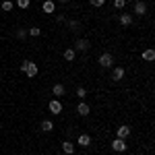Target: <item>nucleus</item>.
Listing matches in <instances>:
<instances>
[{"instance_id": "12", "label": "nucleus", "mask_w": 155, "mask_h": 155, "mask_svg": "<svg viewBox=\"0 0 155 155\" xmlns=\"http://www.w3.org/2000/svg\"><path fill=\"white\" fill-rule=\"evenodd\" d=\"M62 151H64L66 155H72V153H74V143H71V141H64V143H62Z\"/></svg>"}, {"instance_id": "18", "label": "nucleus", "mask_w": 155, "mask_h": 155, "mask_svg": "<svg viewBox=\"0 0 155 155\" xmlns=\"http://www.w3.org/2000/svg\"><path fill=\"white\" fill-rule=\"evenodd\" d=\"M12 6H15V4H12L11 0H4V2H2V11H4V12H11Z\"/></svg>"}, {"instance_id": "13", "label": "nucleus", "mask_w": 155, "mask_h": 155, "mask_svg": "<svg viewBox=\"0 0 155 155\" xmlns=\"http://www.w3.org/2000/svg\"><path fill=\"white\" fill-rule=\"evenodd\" d=\"M130 23H132V15H128V12H122V15H120V25L128 27Z\"/></svg>"}, {"instance_id": "21", "label": "nucleus", "mask_w": 155, "mask_h": 155, "mask_svg": "<svg viewBox=\"0 0 155 155\" xmlns=\"http://www.w3.org/2000/svg\"><path fill=\"white\" fill-rule=\"evenodd\" d=\"M114 6H116V8H124V6H126V0H114Z\"/></svg>"}, {"instance_id": "9", "label": "nucleus", "mask_w": 155, "mask_h": 155, "mask_svg": "<svg viewBox=\"0 0 155 155\" xmlns=\"http://www.w3.org/2000/svg\"><path fill=\"white\" fill-rule=\"evenodd\" d=\"M77 145H79V147H89V145H91V137H89V134H81V137H79V139H77Z\"/></svg>"}, {"instance_id": "6", "label": "nucleus", "mask_w": 155, "mask_h": 155, "mask_svg": "<svg viewBox=\"0 0 155 155\" xmlns=\"http://www.w3.org/2000/svg\"><path fill=\"white\" fill-rule=\"evenodd\" d=\"M72 50H74V52H87V50H89V41H87V39H77Z\"/></svg>"}, {"instance_id": "16", "label": "nucleus", "mask_w": 155, "mask_h": 155, "mask_svg": "<svg viewBox=\"0 0 155 155\" xmlns=\"http://www.w3.org/2000/svg\"><path fill=\"white\" fill-rule=\"evenodd\" d=\"M52 93H54V95H56V97H62V95H64V85L56 83V85H54V87H52Z\"/></svg>"}, {"instance_id": "23", "label": "nucleus", "mask_w": 155, "mask_h": 155, "mask_svg": "<svg viewBox=\"0 0 155 155\" xmlns=\"http://www.w3.org/2000/svg\"><path fill=\"white\" fill-rule=\"evenodd\" d=\"M89 2H91V4H93V6H97V8H99V6H104V4H106V0H89Z\"/></svg>"}, {"instance_id": "15", "label": "nucleus", "mask_w": 155, "mask_h": 155, "mask_svg": "<svg viewBox=\"0 0 155 155\" xmlns=\"http://www.w3.org/2000/svg\"><path fill=\"white\" fill-rule=\"evenodd\" d=\"M62 56H64V60H66V62H72V60L77 58V52H74L72 48H68V50H64V54H62Z\"/></svg>"}, {"instance_id": "11", "label": "nucleus", "mask_w": 155, "mask_h": 155, "mask_svg": "<svg viewBox=\"0 0 155 155\" xmlns=\"http://www.w3.org/2000/svg\"><path fill=\"white\" fill-rule=\"evenodd\" d=\"M143 60H147V62H153V60H155V50H153V48L143 50Z\"/></svg>"}, {"instance_id": "10", "label": "nucleus", "mask_w": 155, "mask_h": 155, "mask_svg": "<svg viewBox=\"0 0 155 155\" xmlns=\"http://www.w3.org/2000/svg\"><path fill=\"white\" fill-rule=\"evenodd\" d=\"M54 11H56V2H54V0H44V12L52 15Z\"/></svg>"}, {"instance_id": "3", "label": "nucleus", "mask_w": 155, "mask_h": 155, "mask_svg": "<svg viewBox=\"0 0 155 155\" xmlns=\"http://www.w3.org/2000/svg\"><path fill=\"white\" fill-rule=\"evenodd\" d=\"M97 62H99V66H101V68H110V66L114 64V56L106 52V54H101V56H99V60H97Z\"/></svg>"}, {"instance_id": "4", "label": "nucleus", "mask_w": 155, "mask_h": 155, "mask_svg": "<svg viewBox=\"0 0 155 155\" xmlns=\"http://www.w3.org/2000/svg\"><path fill=\"white\" fill-rule=\"evenodd\" d=\"M126 147H128V145H126L124 139H114V141H112V149H114V151H118V153L126 151Z\"/></svg>"}, {"instance_id": "24", "label": "nucleus", "mask_w": 155, "mask_h": 155, "mask_svg": "<svg viewBox=\"0 0 155 155\" xmlns=\"http://www.w3.org/2000/svg\"><path fill=\"white\" fill-rule=\"evenodd\" d=\"M17 37H19V39H25V37H27V31H25V29H19V31H17Z\"/></svg>"}, {"instance_id": "1", "label": "nucleus", "mask_w": 155, "mask_h": 155, "mask_svg": "<svg viewBox=\"0 0 155 155\" xmlns=\"http://www.w3.org/2000/svg\"><path fill=\"white\" fill-rule=\"evenodd\" d=\"M21 71L29 77V79H33V77H37V72H39V68H37L35 62H31V60H25V62H21Z\"/></svg>"}, {"instance_id": "20", "label": "nucleus", "mask_w": 155, "mask_h": 155, "mask_svg": "<svg viewBox=\"0 0 155 155\" xmlns=\"http://www.w3.org/2000/svg\"><path fill=\"white\" fill-rule=\"evenodd\" d=\"M29 4H31V0H17V6H19V8H29Z\"/></svg>"}, {"instance_id": "7", "label": "nucleus", "mask_w": 155, "mask_h": 155, "mask_svg": "<svg viewBox=\"0 0 155 155\" xmlns=\"http://www.w3.org/2000/svg\"><path fill=\"white\" fill-rule=\"evenodd\" d=\"M145 12H147V4H145L143 0H137V2H134V15L143 17Z\"/></svg>"}, {"instance_id": "25", "label": "nucleus", "mask_w": 155, "mask_h": 155, "mask_svg": "<svg viewBox=\"0 0 155 155\" xmlns=\"http://www.w3.org/2000/svg\"><path fill=\"white\" fill-rule=\"evenodd\" d=\"M56 2H60V4H64V2H68V0H56Z\"/></svg>"}, {"instance_id": "17", "label": "nucleus", "mask_w": 155, "mask_h": 155, "mask_svg": "<svg viewBox=\"0 0 155 155\" xmlns=\"http://www.w3.org/2000/svg\"><path fill=\"white\" fill-rule=\"evenodd\" d=\"M41 130L44 132L54 130V122H52V120H44V122H41Z\"/></svg>"}, {"instance_id": "5", "label": "nucleus", "mask_w": 155, "mask_h": 155, "mask_svg": "<svg viewBox=\"0 0 155 155\" xmlns=\"http://www.w3.org/2000/svg\"><path fill=\"white\" fill-rule=\"evenodd\" d=\"M128 134H130V128H128L126 124H122V126L116 128V139H124V141H126V139H128Z\"/></svg>"}, {"instance_id": "22", "label": "nucleus", "mask_w": 155, "mask_h": 155, "mask_svg": "<svg viewBox=\"0 0 155 155\" xmlns=\"http://www.w3.org/2000/svg\"><path fill=\"white\" fill-rule=\"evenodd\" d=\"M85 95H87V91H85V87H79V89H77V97H81V99H83Z\"/></svg>"}, {"instance_id": "2", "label": "nucleus", "mask_w": 155, "mask_h": 155, "mask_svg": "<svg viewBox=\"0 0 155 155\" xmlns=\"http://www.w3.org/2000/svg\"><path fill=\"white\" fill-rule=\"evenodd\" d=\"M48 110L54 114V116H60V114H62V101H60L58 97H56V99H52V101L48 104Z\"/></svg>"}, {"instance_id": "19", "label": "nucleus", "mask_w": 155, "mask_h": 155, "mask_svg": "<svg viewBox=\"0 0 155 155\" xmlns=\"http://www.w3.org/2000/svg\"><path fill=\"white\" fill-rule=\"evenodd\" d=\"M27 33H29L31 37H39V35H41V29H39V27H31Z\"/></svg>"}, {"instance_id": "8", "label": "nucleus", "mask_w": 155, "mask_h": 155, "mask_svg": "<svg viewBox=\"0 0 155 155\" xmlns=\"http://www.w3.org/2000/svg\"><path fill=\"white\" fill-rule=\"evenodd\" d=\"M124 74H126V71H124L122 66H116V68L112 71V81H122Z\"/></svg>"}, {"instance_id": "14", "label": "nucleus", "mask_w": 155, "mask_h": 155, "mask_svg": "<svg viewBox=\"0 0 155 155\" xmlns=\"http://www.w3.org/2000/svg\"><path fill=\"white\" fill-rule=\"evenodd\" d=\"M89 112H91V107L87 106V104H79V106H77V114H79V116H87Z\"/></svg>"}]
</instances>
